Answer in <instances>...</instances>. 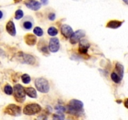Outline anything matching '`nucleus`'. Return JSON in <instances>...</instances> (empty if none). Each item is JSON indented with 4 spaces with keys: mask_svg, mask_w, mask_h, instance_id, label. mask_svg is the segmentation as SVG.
Wrapping results in <instances>:
<instances>
[{
    "mask_svg": "<svg viewBox=\"0 0 128 120\" xmlns=\"http://www.w3.org/2000/svg\"><path fill=\"white\" fill-rule=\"evenodd\" d=\"M83 102L80 100H71L68 104L67 112L74 116H81L83 114Z\"/></svg>",
    "mask_w": 128,
    "mask_h": 120,
    "instance_id": "obj_1",
    "label": "nucleus"
},
{
    "mask_svg": "<svg viewBox=\"0 0 128 120\" xmlns=\"http://www.w3.org/2000/svg\"><path fill=\"white\" fill-rule=\"evenodd\" d=\"M13 91L14 97L16 101L19 102H23L26 100V92H25L24 88L20 84H17L14 86V88L12 89Z\"/></svg>",
    "mask_w": 128,
    "mask_h": 120,
    "instance_id": "obj_2",
    "label": "nucleus"
},
{
    "mask_svg": "<svg viewBox=\"0 0 128 120\" xmlns=\"http://www.w3.org/2000/svg\"><path fill=\"white\" fill-rule=\"evenodd\" d=\"M34 84L37 90L42 93H47L50 91V84L48 81L43 78H38L36 79Z\"/></svg>",
    "mask_w": 128,
    "mask_h": 120,
    "instance_id": "obj_3",
    "label": "nucleus"
},
{
    "mask_svg": "<svg viewBox=\"0 0 128 120\" xmlns=\"http://www.w3.org/2000/svg\"><path fill=\"white\" fill-rule=\"evenodd\" d=\"M41 107L40 104L36 103H31L27 104L23 109V113L28 116H32L40 112Z\"/></svg>",
    "mask_w": 128,
    "mask_h": 120,
    "instance_id": "obj_4",
    "label": "nucleus"
},
{
    "mask_svg": "<svg viewBox=\"0 0 128 120\" xmlns=\"http://www.w3.org/2000/svg\"><path fill=\"white\" fill-rule=\"evenodd\" d=\"M5 113L13 116H20L21 113V109L20 106L14 104H10L8 105L4 110Z\"/></svg>",
    "mask_w": 128,
    "mask_h": 120,
    "instance_id": "obj_5",
    "label": "nucleus"
},
{
    "mask_svg": "<svg viewBox=\"0 0 128 120\" xmlns=\"http://www.w3.org/2000/svg\"><path fill=\"white\" fill-rule=\"evenodd\" d=\"M19 60L22 63L28 64H34L36 62L34 57L31 54L24 53V52H20L18 54Z\"/></svg>",
    "mask_w": 128,
    "mask_h": 120,
    "instance_id": "obj_6",
    "label": "nucleus"
},
{
    "mask_svg": "<svg viewBox=\"0 0 128 120\" xmlns=\"http://www.w3.org/2000/svg\"><path fill=\"white\" fill-rule=\"evenodd\" d=\"M85 35H86V32L84 30H78L76 32H73L72 36L70 37V42L72 44H75L78 43L81 40V39L82 38L85 36Z\"/></svg>",
    "mask_w": 128,
    "mask_h": 120,
    "instance_id": "obj_7",
    "label": "nucleus"
},
{
    "mask_svg": "<svg viewBox=\"0 0 128 120\" xmlns=\"http://www.w3.org/2000/svg\"><path fill=\"white\" fill-rule=\"evenodd\" d=\"M49 50L52 52H56L59 51L60 48V41L57 38H52L49 42Z\"/></svg>",
    "mask_w": 128,
    "mask_h": 120,
    "instance_id": "obj_8",
    "label": "nucleus"
},
{
    "mask_svg": "<svg viewBox=\"0 0 128 120\" xmlns=\"http://www.w3.org/2000/svg\"><path fill=\"white\" fill-rule=\"evenodd\" d=\"M61 32L66 38H70L74 32L72 28L68 24H63L61 26Z\"/></svg>",
    "mask_w": 128,
    "mask_h": 120,
    "instance_id": "obj_9",
    "label": "nucleus"
},
{
    "mask_svg": "<svg viewBox=\"0 0 128 120\" xmlns=\"http://www.w3.org/2000/svg\"><path fill=\"white\" fill-rule=\"evenodd\" d=\"M24 4L26 7L33 11H38L41 7V2L38 1H34V0L25 1Z\"/></svg>",
    "mask_w": 128,
    "mask_h": 120,
    "instance_id": "obj_10",
    "label": "nucleus"
},
{
    "mask_svg": "<svg viewBox=\"0 0 128 120\" xmlns=\"http://www.w3.org/2000/svg\"><path fill=\"white\" fill-rule=\"evenodd\" d=\"M79 44V51L81 54H86L90 47V44L86 40H81Z\"/></svg>",
    "mask_w": 128,
    "mask_h": 120,
    "instance_id": "obj_11",
    "label": "nucleus"
},
{
    "mask_svg": "<svg viewBox=\"0 0 128 120\" xmlns=\"http://www.w3.org/2000/svg\"><path fill=\"white\" fill-rule=\"evenodd\" d=\"M6 31L10 34L11 36H14L16 34V27H15L14 23L13 21H9L7 22L6 26Z\"/></svg>",
    "mask_w": 128,
    "mask_h": 120,
    "instance_id": "obj_12",
    "label": "nucleus"
},
{
    "mask_svg": "<svg viewBox=\"0 0 128 120\" xmlns=\"http://www.w3.org/2000/svg\"><path fill=\"white\" fill-rule=\"evenodd\" d=\"M24 39L25 42L29 46H34L37 41L36 37L32 34H27L24 37Z\"/></svg>",
    "mask_w": 128,
    "mask_h": 120,
    "instance_id": "obj_13",
    "label": "nucleus"
},
{
    "mask_svg": "<svg viewBox=\"0 0 128 120\" xmlns=\"http://www.w3.org/2000/svg\"><path fill=\"white\" fill-rule=\"evenodd\" d=\"M123 23V21H117V20H111L107 24L106 27L111 29H117L120 28Z\"/></svg>",
    "mask_w": 128,
    "mask_h": 120,
    "instance_id": "obj_14",
    "label": "nucleus"
},
{
    "mask_svg": "<svg viewBox=\"0 0 128 120\" xmlns=\"http://www.w3.org/2000/svg\"><path fill=\"white\" fill-rule=\"evenodd\" d=\"M24 90L25 92H26V95H28L29 97L33 99L37 98V92H36V90L34 88L32 87L26 88H24Z\"/></svg>",
    "mask_w": 128,
    "mask_h": 120,
    "instance_id": "obj_15",
    "label": "nucleus"
},
{
    "mask_svg": "<svg viewBox=\"0 0 128 120\" xmlns=\"http://www.w3.org/2000/svg\"><path fill=\"white\" fill-rule=\"evenodd\" d=\"M115 70H116V73L120 76V78L122 80V78L124 76V66L121 64L120 62H117L116 64V68H115Z\"/></svg>",
    "mask_w": 128,
    "mask_h": 120,
    "instance_id": "obj_16",
    "label": "nucleus"
},
{
    "mask_svg": "<svg viewBox=\"0 0 128 120\" xmlns=\"http://www.w3.org/2000/svg\"><path fill=\"white\" fill-rule=\"evenodd\" d=\"M48 33L51 36H55L58 33V30L55 27H50L48 30Z\"/></svg>",
    "mask_w": 128,
    "mask_h": 120,
    "instance_id": "obj_17",
    "label": "nucleus"
},
{
    "mask_svg": "<svg viewBox=\"0 0 128 120\" xmlns=\"http://www.w3.org/2000/svg\"><path fill=\"white\" fill-rule=\"evenodd\" d=\"M111 79H112V81H113L114 82H116V83H120V82H121V80H122L121 78H120V76H119L115 72H113L111 73Z\"/></svg>",
    "mask_w": 128,
    "mask_h": 120,
    "instance_id": "obj_18",
    "label": "nucleus"
},
{
    "mask_svg": "<svg viewBox=\"0 0 128 120\" xmlns=\"http://www.w3.org/2000/svg\"><path fill=\"white\" fill-rule=\"evenodd\" d=\"M21 80L23 83L29 84L31 81V77L28 74H24L21 76Z\"/></svg>",
    "mask_w": 128,
    "mask_h": 120,
    "instance_id": "obj_19",
    "label": "nucleus"
},
{
    "mask_svg": "<svg viewBox=\"0 0 128 120\" xmlns=\"http://www.w3.org/2000/svg\"><path fill=\"white\" fill-rule=\"evenodd\" d=\"M12 88L10 86V84L5 85L4 88V92L8 95H11L12 94Z\"/></svg>",
    "mask_w": 128,
    "mask_h": 120,
    "instance_id": "obj_20",
    "label": "nucleus"
},
{
    "mask_svg": "<svg viewBox=\"0 0 128 120\" xmlns=\"http://www.w3.org/2000/svg\"><path fill=\"white\" fill-rule=\"evenodd\" d=\"M22 26L25 30H30L32 28V22L30 21H24Z\"/></svg>",
    "mask_w": 128,
    "mask_h": 120,
    "instance_id": "obj_21",
    "label": "nucleus"
},
{
    "mask_svg": "<svg viewBox=\"0 0 128 120\" xmlns=\"http://www.w3.org/2000/svg\"><path fill=\"white\" fill-rule=\"evenodd\" d=\"M33 32L36 36H42L43 35V31L40 27H35L33 30Z\"/></svg>",
    "mask_w": 128,
    "mask_h": 120,
    "instance_id": "obj_22",
    "label": "nucleus"
},
{
    "mask_svg": "<svg viewBox=\"0 0 128 120\" xmlns=\"http://www.w3.org/2000/svg\"><path fill=\"white\" fill-rule=\"evenodd\" d=\"M23 16H24V12L21 10H18L17 11L15 12L14 18L16 20H20V19H21L22 17H23Z\"/></svg>",
    "mask_w": 128,
    "mask_h": 120,
    "instance_id": "obj_23",
    "label": "nucleus"
},
{
    "mask_svg": "<svg viewBox=\"0 0 128 120\" xmlns=\"http://www.w3.org/2000/svg\"><path fill=\"white\" fill-rule=\"evenodd\" d=\"M55 110H56V111L60 114H61L62 113V112H65L66 110L65 107L61 106V105H57L56 106H55Z\"/></svg>",
    "mask_w": 128,
    "mask_h": 120,
    "instance_id": "obj_24",
    "label": "nucleus"
},
{
    "mask_svg": "<svg viewBox=\"0 0 128 120\" xmlns=\"http://www.w3.org/2000/svg\"><path fill=\"white\" fill-rule=\"evenodd\" d=\"M64 116L62 114H55L53 115V120H64Z\"/></svg>",
    "mask_w": 128,
    "mask_h": 120,
    "instance_id": "obj_25",
    "label": "nucleus"
},
{
    "mask_svg": "<svg viewBox=\"0 0 128 120\" xmlns=\"http://www.w3.org/2000/svg\"><path fill=\"white\" fill-rule=\"evenodd\" d=\"M48 18L51 21H54L55 18H56V15H55L54 13H50L48 15Z\"/></svg>",
    "mask_w": 128,
    "mask_h": 120,
    "instance_id": "obj_26",
    "label": "nucleus"
},
{
    "mask_svg": "<svg viewBox=\"0 0 128 120\" xmlns=\"http://www.w3.org/2000/svg\"><path fill=\"white\" fill-rule=\"evenodd\" d=\"M4 54H5L4 51L2 50H1V49H0V56H3V55Z\"/></svg>",
    "mask_w": 128,
    "mask_h": 120,
    "instance_id": "obj_27",
    "label": "nucleus"
},
{
    "mask_svg": "<svg viewBox=\"0 0 128 120\" xmlns=\"http://www.w3.org/2000/svg\"><path fill=\"white\" fill-rule=\"evenodd\" d=\"M3 16V14H2V12L1 11H0V19H1Z\"/></svg>",
    "mask_w": 128,
    "mask_h": 120,
    "instance_id": "obj_28",
    "label": "nucleus"
},
{
    "mask_svg": "<svg viewBox=\"0 0 128 120\" xmlns=\"http://www.w3.org/2000/svg\"><path fill=\"white\" fill-rule=\"evenodd\" d=\"M48 1H41V3H43V4H46V3H48Z\"/></svg>",
    "mask_w": 128,
    "mask_h": 120,
    "instance_id": "obj_29",
    "label": "nucleus"
},
{
    "mask_svg": "<svg viewBox=\"0 0 128 120\" xmlns=\"http://www.w3.org/2000/svg\"><path fill=\"white\" fill-rule=\"evenodd\" d=\"M127 101H128V100H127V99H126V102H125V106H126V108L128 107V106H127Z\"/></svg>",
    "mask_w": 128,
    "mask_h": 120,
    "instance_id": "obj_30",
    "label": "nucleus"
}]
</instances>
